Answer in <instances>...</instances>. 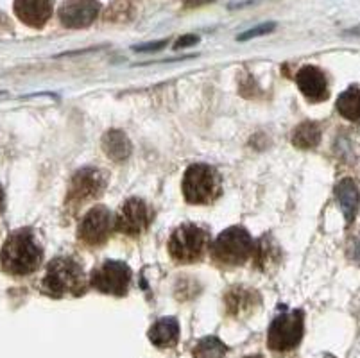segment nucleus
Segmentation results:
<instances>
[{"label": "nucleus", "instance_id": "nucleus-1", "mask_svg": "<svg viewBox=\"0 0 360 358\" xmlns=\"http://www.w3.org/2000/svg\"><path fill=\"white\" fill-rule=\"evenodd\" d=\"M0 264L6 272L15 276H25L40 267L41 248L34 235L29 229L13 233L0 252Z\"/></svg>", "mask_w": 360, "mask_h": 358}, {"label": "nucleus", "instance_id": "nucleus-2", "mask_svg": "<svg viewBox=\"0 0 360 358\" xmlns=\"http://www.w3.org/2000/svg\"><path fill=\"white\" fill-rule=\"evenodd\" d=\"M88 287L83 267L70 258H56L49 264L41 288L51 298H61L65 294L81 295Z\"/></svg>", "mask_w": 360, "mask_h": 358}, {"label": "nucleus", "instance_id": "nucleus-3", "mask_svg": "<svg viewBox=\"0 0 360 358\" xmlns=\"http://www.w3.org/2000/svg\"><path fill=\"white\" fill-rule=\"evenodd\" d=\"M221 193V177L205 163H195L186 169L183 177V196L192 205H208Z\"/></svg>", "mask_w": 360, "mask_h": 358}, {"label": "nucleus", "instance_id": "nucleus-4", "mask_svg": "<svg viewBox=\"0 0 360 358\" xmlns=\"http://www.w3.org/2000/svg\"><path fill=\"white\" fill-rule=\"evenodd\" d=\"M255 252V244L244 228H228L212 244V256L224 265H242Z\"/></svg>", "mask_w": 360, "mask_h": 358}, {"label": "nucleus", "instance_id": "nucleus-5", "mask_svg": "<svg viewBox=\"0 0 360 358\" xmlns=\"http://www.w3.org/2000/svg\"><path fill=\"white\" fill-rule=\"evenodd\" d=\"M208 242V235L201 228L194 224L179 226L169 241V252L174 260L181 264H191L198 262L202 256Z\"/></svg>", "mask_w": 360, "mask_h": 358}, {"label": "nucleus", "instance_id": "nucleus-6", "mask_svg": "<svg viewBox=\"0 0 360 358\" xmlns=\"http://www.w3.org/2000/svg\"><path fill=\"white\" fill-rule=\"evenodd\" d=\"M305 333V321H303V312L292 310L287 314H280L273 321L269 328V337L267 344L274 351H287L296 347L303 339Z\"/></svg>", "mask_w": 360, "mask_h": 358}, {"label": "nucleus", "instance_id": "nucleus-7", "mask_svg": "<svg viewBox=\"0 0 360 358\" xmlns=\"http://www.w3.org/2000/svg\"><path fill=\"white\" fill-rule=\"evenodd\" d=\"M129 283L131 271L122 262H106L91 274V285L104 294L126 295Z\"/></svg>", "mask_w": 360, "mask_h": 358}, {"label": "nucleus", "instance_id": "nucleus-8", "mask_svg": "<svg viewBox=\"0 0 360 358\" xmlns=\"http://www.w3.org/2000/svg\"><path fill=\"white\" fill-rule=\"evenodd\" d=\"M104 185V176L101 174V170L97 169H81L75 172V176L72 177L70 188H68L67 196V205L77 206L84 205L86 201H91L103 193Z\"/></svg>", "mask_w": 360, "mask_h": 358}, {"label": "nucleus", "instance_id": "nucleus-9", "mask_svg": "<svg viewBox=\"0 0 360 358\" xmlns=\"http://www.w3.org/2000/svg\"><path fill=\"white\" fill-rule=\"evenodd\" d=\"M113 226V217L104 206H96L86 213L79 224V238L86 245H101L108 241Z\"/></svg>", "mask_w": 360, "mask_h": 358}, {"label": "nucleus", "instance_id": "nucleus-10", "mask_svg": "<svg viewBox=\"0 0 360 358\" xmlns=\"http://www.w3.org/2000/svg\"><path fill=\"white\" fill-rule=\"evenodd\" d=\"M149 221V206L146 205V201L139 199V197H133V199H127L122 208H120V212L117 213L115 228L120 233H124V235L136 236L143 229H147Z\"/></svg>", "mask_w": 360, "mask_h": 358}, {"label": "nucleus", "instance_id": "nucleus-11", "mask_svg": "<svg viewBox=\"0 0 360 358\" xmlns=\"http://www.w3.org/2000/svg\"><path fill=\"white\" fill-rule=\"evenodd\" d=\"M99 13L97 0H67L60 8V20L68 29H83L94 24Z\"/></svg>", "mask_w": 360, "mask_h": 358}, {"label": "nucleus", "instance_id": "nucleus-12", "mask_svg": "<svg viewBox=\"0 0 360 358\" xmlns=\"http://www.w3.org/2000/svg\"><path fill=\"white\" fill-rule=\"evenodd\" d=\"M16 16L31 27H44L52 15V0H15Z\"/></svg>", "mask_w": 360, "mask_h": 358}, {"label": "nucleus", "instance_id": "nucleus-13", "mask_svg": "<svg viewBox=\"0 0 360 358\" xmlns=\"http://www.w3.org/2000/svg\"><path fill=\"white\" fill-rule=\"evenodd\" d=\"M296 83L301 94L310 101H323L328 94L325 74L316 67H303L296 75Z\"/></svg>", "mask_w": 360, "mask_h": 358}, {"label": "nucleus", "instance_id": "nucleus-14", "mask_svg": "<svg viewBox=\"0 0 360 358\" xmlns=\"http://www.w3.org/2000/svg\"><path fill=\"white\" fill-rule=\"evenodd\" d=\"M335 197L340 210H342V213H345L346 222L352 224V222L355 221V217L356 213H359V206H360L359 186L355 185L353 179H342L340 183H337Z\"/></svg>", "mask_w": 360, "mask_h": 358}, {"label": "nucleus", "instance_id": "nucleus-15", "mask_svg": "<svg viewBox=\"0 0 360 358\" xmlns=\"http://www.w3.org/2000/svg\"><path fill=\"white\" fill-rule=\"evenodd\" d=\"M179 324L174 317H165L155 323L149 330V340L156 347H172L178 344Z\"/></svg>", "mask_w": 360, "mask_h": 358}, {"label": "nucleus", "instance_id": "nucleus-16", "mask_svg": "<svg viewBox=\"0 0 360 358\" xmlns=\"http://www.w3.org/2000/svg\"><path fill=\"white\" fill-rule=\"evenodd\" d=\"M103 149L106 153V156L113 162H126L127 158L131 156V142L129 138L119 129L108 131L103 136Z\"/></svg>", "mask_w": 360, "mask_h": 358}, {"label": "nucleus", "instance_id": "nucleus-17", "mask_svg": "<svg viewBox=\"0 0 360 358\" xmlns=\"http://www.w3.org/2000/svg\"><path fill=\"white\" fill-rule=\"evenodd\" d=\"M258 303V298L251 290H244V288H235V290L228 292L226 298V307H228V314L237 315H248Z\"/></svg>", "mask_w": 360, "mask_h": 358}, {"label": "nucleus", "instance_id": "nucleus-18", "mask_svg": "<svg viewBox=\"0 0 360 358\" xmlns=\"http://www.w3.org/2000/svg\"><path fill=\"white\" fill-rule=\"evenodd\" d=\"M337 111L352 122H360V88L349 87L337 98Z\"/></svg>", "mask_w": 360, "mask_h": 358}, {"label": "nucleus", "instance_id": "nucleus-19", "mask_svg": "<svg viewBox=\"0 0 360 358\" xmlns=\"http://www.w3.org/2000/svg\"><path fill=\"white\" fill-rule=\"evenodd\" d=\"M321 129L316 122H305L296 127L292 134V143L297 149H312L319 143Z\"/></svg>", "mask_w": 360, "mask_h": 358}, {"label": "nucleus", "instance_id": "nucleus-20", "mask_svg": "<svg viewBox=\"0 0 360 358\" xmlns=\"http://www.w3.org/2000/svg\"><path fill=\"white\" fill-rule=\"evenodd\" d=\"M226 353L228 347L215 337H206L194 350V357H224Z\"/></svg>", "mask_w": 360, "mask_h": 358}, {"label": "nucleus", "instance_id": "nucleus-21", "mask_svg": "<svg viewBox=\"0 0 360 358\" xmlns=\"http://www.w3.org/2000/svg\"><path fill=\"white\" fill-rule=\"evenodd\" d=\"M133 6H131L129 0H115L113 4L108 8L104 18L108 22H126V20L133 18Z\"/></svg>", "mask_w": 360, "mask_h": 358}, {"label": "nucleus", "instance_id": "nucleus-22", "mask_svg": "<svg viewBox=\"0 0 360 358\" xmlns=\"http://www.w3.org/2000/svg\"><path fill=\"white\" fill-rule=\"evenodd\" d=\"M274 27H276V24H264V25H258V27H253V29H251V31H245V32H242V34H238V39H240V41H244V39L257 38V36L267 34V32L273 31Z\"/></svg>", "mask_w": 360, "mask_h": 358}, {"label": "nucleus", "instance_id": "nucleus-23", "mask_svg": "<svg viewBox=\"0 0 360 358\" xmlns=\"http://www.w3.org/2000/svg\"><path fill=\"white\" fill-rule=\"evenodd\" d=\"M199 38L195 34H188V36H183V38H179L178 41H176L174 49H183V47H188V45H194L198 44Z\"/></svg>", "mask_w": 360, "mask_h": 358}, {"label": "nucleus", "instance_id": "nucleus-24", "mask_svg": "<svg viewBox=\"0 0 360 358\" xmlns=\"http://www.w3.org/2000/svg\"><path fill=\"white\" fill-rule=\"evenodd\" d=\"M165 41H153L150 45H140V47H135L136 52H150V51H158V49H163Z\"/></svg>", "mask_w": 360, "mask_h": 358}, {"label": "nucleus", "instance_id": "nucleus-25", "mask_svg": "<svg viewBox=\"0 0 360 358\" xmlns=\"http://www.w3.org/2000/svg\"><path fill=\"white\" fill-rule=\"evenodd\" d=\"M349 255H352V258L356 264H360V235L352 242V251H349Z\"/></svg>", "mask_w": 360, "mask_h": 358}, {"label": "nucleus", "instance_id": "nucleus-26", "mask_svg": "<svg viewBox=\"0 0 360 358\" xmlns=\"http://www.w3.org/2000/svg\"><path fill=\"white\" fill-rule=\"evenodd\" d=\"M210 2H214V0H183V6L188 9H194V8H199V6L210 4Z\"/></svg>", "mask_w": 360, "mask_h": 358}, {"label": "nucleus", "instance_id": "nucleus-27", "mask_svg": "<svg viewBox=\"0 0 360 358\" xmlns=\"http://www.w3.org/2000/svg\"><path fill=\"white\" fill-rule=\"evenodd\" d=\"M2 205H4V193H2V188H0V210H2Z\"/></svg>", "mask_w": 360, "mask_h": 358}, {"label": "nucleus", "instance_id": "nucleus-28", "mask_svg": "<svg viewBox=\"0 0 360 358\" xmlns=\"http://www.w3.org/2000/svg\"><path fill=\"white\" fill-rule=\"evenodd\" d=\"M360 29V27H359ZM353 32V34H360V31H352Z\"/></svg>", "mask_w": 360, "mask_h": 358}]
</instances>
